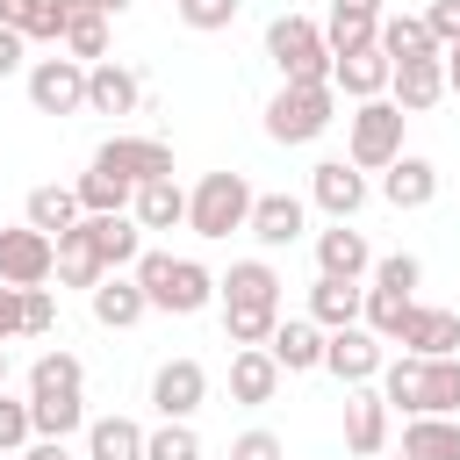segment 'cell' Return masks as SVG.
Wrapping results in <instances>:
<instances>
[{
	"label": "cell",
	"instance_id": "6da1fadb",
	"mask_svg": "<svg viewBox=\"0 0 460 460\" xmlns=\"http://www.w3.org/2000/svg\"><path fill=\"white\" fill-rule=\"evenodd\" d=\"M381 395L388 410H410V417H453L460 410V359H388L381 367Z\"/></svg>",
	"mask_w": 460,
	"mask_h": 460
},
{
	"label": "cell",
	"instance_id": "7a4b0ae2",
	"mask_svg": "<svg viewBox=\"0 0 460 460\" xmlns=\"http://www.w3.org/2000/svg\"><path fill=\"white\" fill-rule=\"evenodd\" d=\"M129 273H137L144 302H151V309H165V316H194V309H208V302H216V288H223L201 259H172V252H144Z\"/></svg>",
	"mask_w": 460,
	"mask_h": 460
},
{
	"label": "cell",
	"instance_id": "3957f363",
	"mask_svg": "<svg viewBox=\"0 0 460 460\" xmlns=\"http://www.w3.org/2000/svg\"><path fill=\"white\" fill-rule=\"evenodd\" d=\"M266 58L280 65V86H331V43L309 14H273L266 22Z\"/></svg>",
	"mask_w": 460,
	"mask_h": 460
},
{
	"label": "cell",
	"instance_id": "277c9868",
	"mask_svg": "<svg viewBox=\"0 0 460 460\" xmlns=\"http://www.w3.org/2000/svg\"><path fill=\"white\" fill-rule=\"evenodd\" d=\"M252 201H259V194H252L244 172H201V187L187 194V230L216 244V237H230V230L252 223Z\"/></svg>",
	"mask_w": 460,
	"mask_h": 460
},
{
	"label": "cell",
	"instance_id": "5b68a950",
	"mask_svg": "<svg viewBox=\"0 0 460 460\" xmlns=\"http://www.w3.org/2000/svg\"><path fill=\"white\" fill-rule=\"evenodd\" d=\"M402 108L395 101H359L352 115H345V158L359 165V172H388L395 158H402Z\"/></svg>",
	"mask_w": 460,
	"mask_h": 460
},
{
	"label": "cell",
	"instance_id": "8992f818",
	"mask_svg": "<svg viewBox=\"0 0 460 460\" xmlns=\"http://www.w3.org/2000/svg\"><path fill=\"white\" fill-rule=\"evenodd\" d=\"M338 115V86H280L266 101V137L273 144H316Z\"/></svg>",
	"mask_w": 460,
	"mask_h": 460
},
{
	"label": "cell",
	"instance_id": "52a82bcc",
	"mask_svg": "<svg viewBox=\"0 0 460 460\" xmlns=\"http://www.w3.org/2000/svg\"><path fill=\"white\" fill-rule=\"evenodd\" d=\"M93 165L129 180V187H151V180H172V144H158V137H108L93 151Z\"/></svg>",
	"mask_w": 460,
	"mask_h": 460
},
{
	"label": "cell",
	"instance_id": "ba28073f",
	"mask_svg": "<svg viewBox=\"0 0 460 460\" xmlns=\"http://www.w3.org/2000/svg\"><path fill=\"white\" fill-rule=\"evenodd\" d=\"M58 273V237L43 230H0V288H43Z\"/></svg>",
	"mask_w": 460,
	"mask_h": 460
},
{
	"label": "cell",
	"instance_id": "9c48e42d",
	"mask_svg": "<svg viewBox=\"0 0 460 460\" xmlns=\"http://www.w3.org/2000/svg\"><path fill=\"white\" fill-rule=\"evenodd\" d=\"M29 101H36V115H79L86 108V65L79 58H36L29 65Z\"/></svg>",
	"mask_w": 460,
	"mask_h": 460
},
{
	"label": "cell",
	"instance_id": "30bf717a",
	"mask_svg": "<svg viewBox=\"0 0 460 460\" xmlns=\"http://www.w3.org/2000/svg\"><path fill=\"white\" fill-rule=\"evenodd\" d=\"M323 367H331L345 388H367V381H381V367H388V345H381L367 323H345V331H331V345H323Z\"/></svg>",
	"mask_w": 460,
	"mask_h": 460
},
{
	"label": "cell",
	"instance_id": "8fae6325",
	"mask_svg": "<svg viewBox=\"0 0 460 460\" xmlns=\"http://www.w3.org/2000/svg\"><path fill=\"white\" fill-rule=\"evenodd\" d=\"M201 402H208V374H201V359H165V367L151 374V410H158L165 424H187Z\"/></svg>",
	"mask_w": 460,
	"mask_h": 460
},
{
	"label": "cell",
	"instance_id": "7c38bea8",
	"mask_svg": "<svg viewBox=\"0 0 460 460\" xmlns=\"http://www.w3.org/2000/svg\"><path fill=\"white\" fill-rule=\"evenodd\" d=\"M309 201H316L331 223H352V216L367 208V172H359L352 158H323V165L309 172Z\"/></svg>",
	"mask_w": 460,
	"mask_h": 460
},
{
	"label": "cell",
	"instance_id": "4fadbf2b",
	"mask_svg": "<svg viewBox=\"0 0 460 460\" xmlns=\"http://www.w3.org/2000/svg\"><path fill=\"white\" fill-rule=\"evenodd\" d=\"M388 79H395V65H388V50H381V43L338 50V65H331V86H338L345 101H381V93H388Z\"/></svg>",
	"mask_w": 460,
	"mask_h": 460
},
{
	"label": "cell",
	"instance_id": "5bb4252c",
	"mask_svg": "<svg viewBox=\"0 0 460 460\" xmlns=\"http://www.w3.org/2000/svg\"><path fill=\"white\" fill-rule=\"evenodd\" d=\"M395 345H410L417 359H460V309L417 302V309L402 316V338H395Z\"/></svg>",
	"mask_w": 460,
	"mask_h": 460
},
{
	"label": "cell",
	"instance_id": "9a60e30c",
	"mask_svg": "<svg viewBox=\"0 0 460 460\" xmlns=\"http://www.w3.org/2000/svg\"><path fill=\"white\" fill-rule=\"evenodd\" d=\"M216 295H223V309H266V316H280V273L266 259H237Z\"/></svg>",
	"mask_w": 460,
	"mask_h": 460
},
{
	"label": "cell",
	"instance_id": "2e32d148",
	"mask_svg": "<svg viewBox=\"0 0 460 460\" xmlns=\"http://www.w3.org/2000/svg\"><path fill=\"white\" fill-rule=\"evenodd\" d=\"M323 345H331V331L316 323V316H280V331H273V359H280V374H316L323 367Z\"/></svg>",
	"mask_w": 460,
	"mask_h": 460
},
{
	"label": "cell",
	"instance_id": "e0dca14e",
	"mask_svg": "<svg viewBox=\"0 0 460 460\" xmlns=\"http://www.w3.org/2000/svg\"><path fill=\"white\" fill-rule=\"evenodd\" d=\"M388 101H395L402 115H424V108H438V101H446V58H410V65H395V79H388Z\"/></svg>",
	"mask_w": 460,
	"mask_h": 460
},
{
	"label": "cell",
	"instance_id": "ac0fdd59",
	"mask_svg": "<svg viewBox=\"0 0 460 460\" xmlns=\"http://www.w3.org/2000/svg\"><path fill=\"white\" fill-rule=\"evenodd\" d=\"M137 101H144V79L129 65H115V58L86 65V115H129Z\"/></svg>",
	"mask_w": 460,
	"mask_h": 460
},
{
	"label": "cell",
	"instance_id": "d6986e66",
	"mask_svg": "<svg viewBox=\"0 0 460 460\" xmlns=\"http://www.w3.org/2000/svg\"><path fill=\"white\" fill-rule=\"evenodd\" d=\"M316 273L359 280V273H374V244H367L352 223H331V230H316Z\"/></svg>",
	"mask_w": 460,
	"mask_h": 460
},
{
	"label": "cell",
	"instance_id": "ffe728a7",
	"mask_svg": "<svg viewBox=\"0 0 460 460\" xmlns=\"http://www.w3.org/2000/svg\"><path fill=\"white\" fill-rule=\"evenodd\" d=\"M273 395H280V359H273L266 345H244V352H230V402L259 410V402H273Z\"/></svg>",
	"mask_w": 460,
	"mask_h": 460
},
{
	"label": "cell",
	"instance_id": "44dd1931",
	"mask_svg": "<svg viewBox=\"0 0 460 460\" xmlns=\"http://www.w3.org/2000/svg\"><path fill=\"white\" fill-rule=\"evenodd\" d=\"M345 446H352L359 460H374V453L388 446V395H381V388H352V395H345Z\"/></svg>",
	"mask_w": 460,
	"mask_h": 460
},
{
	"label": "cell",
	"instance_id": "7402d4cb",
	"mask_svg": "<svg viewBox=\"0 0 460 460\" xmlns=\"http://www.w3.org/2000/svg\"><path fill=\"white\" fill-rule=\"evenodd\" d=\"M244 230H252V237H259L266 252H280V244H295V237L309 230V208H302L295 194H259V201H252V223H244Z\"/></svg>",
	"mask_w": 460,
	"mask_h": 460
},
{
	"label": "cell",
	"instance_id": "603a6c76",
	"mask_svg": "<svg viewBox=\"0 0 460 460\" xmlns=\"http://www.w3.org/2000/svg\"><path fill=\"white\" fill-rule=\"evenodd\" d=\"M381 194H388V208H431V194H438V165L417 158V151H402V158L381 172Z\"/></svg>",
	"mask_w": 460,
	"mask_h": 460
},
{
	"label": "cell",
	"instance_id": "cb8c5ba5",
	"mask_svg": "<svg viewBox=\"0 0 460 460\" xmlns=\"http://www.w3.org/2000/svg\"><path fill=\"white\" fill-rule=\"evenodd\" d=\"M374 36H381V0H331V14H323L331 58H338V50H359V43H374Z\"/></svg>",
	"mask_w": 460,
	"mask_h": 460
},
{
	"label": "cell",
	"instance_id": "d4e9b609",
	"mask_svg": "<svg viewBox=\"0 0 460 460\" xmlns=\"http://www.w3.org/2000/svg\"><path fill=\"white\" fill-rule=\"evenodd\" d=\"M58 280H65V288H86V295L108 280V259L93 252V237H86V216H79V223L58 237Z\"/></svg>",
	"mask_w": 460,
	"mask_h": 460
},
{
	"label": "cell",
	"instance_id": "484cf974",
	"mask_svg": "<svg viewBox=\"0 0 460 460\" xmlns=\"http://www.w3.org/2000/svg\"><path fill=\"white\" fill-rule=\"evenodd\" d=\"M86 237H93V252L108 259V273L144 259V223H137V216H86Z\"/></svg>",
	"mask_w": 460,
	"mask_h": 460
},
{
	"label": "cell",
	"instance_id": "4316f807",
	"mask_svg": "<svg viewBox=\"0 0 460 460\" xmlns=\"http://www.w3.org/2000/svg\"><path fill=\"white\" fill-rule=\"evenodd\" d=\"M86 302H93V323H108V331H129V323L151 309V302H144V288H137V273H108Z\"/></svg>",
	"mask_w": 460,
	"mask_h": 460
},
{
	"label": "cell",
	"instance_id": "83f0119b",
	"mask_svg": "<svg viewBox=\"0 0 460 460\" xmlns=\"http://www.w3.org/2000/svg\"><path fill=\"white\" fill-rule=\"evenodd\" d=\"M359 309H367V288H359V280H331V273H316V288H309V316H316L323 331L359 323Z\"/></svg>",
	"mask_w": 460,
	"mask_h": 460
},
{
	"label": "cell",
	"instance_id": "f1b7e54d",
	"mask_svg": "<svg viewBox=\"0 0 460 460\" xmlns=\"http://www.w3.org/2000/svg\"><path fill=\"white\" fill-rule=\"evenodd\" d=\"M374 43L388 50V65H410V58H446V50L431 43L424 14H381V36H374Z\"/></svg>",
	"mask_w": 460,
	"mask_h": 460
},
{
	"label": "cell",
	"instance_id": "f546056e",
	"mask_svg": "<svg viewBox=\"0 0 460 460\" xmlns=\"http://www.w3.org/2000/svg\"><path fill=\"white\" fill-rule=\"evenodd\" d=\"M144 424H129V417H93L86 424V460H144Z\"/></svg>",
	"mask_w": 460,
	"mask_h": 460
},
{
	"label": "cell",
	"instance_id": "4dcf8cb0",
	"mask_svg": "<svg viewBox=\"0 0 460 460\" xmlns=\"http://www.w3.org/2000/svg\"><path fill=\"white\" fill-rule=\"evenodd\" d=\"M402 453L410 460H460V417H410Z\"/></svg>",
	"mask_w": 460,
	"mask_h": 460
},
{
	"label": "cell",
	"instance_id": "1f68e13d",
	"mask_svg": "<svg viewBox=\"0 0 460 460\" xmlns=\"http://www.w3.org/2000/svg\"><path fill=\"white\" fill-rule=\"evenodd\" d=\"M72 194H79L86 216H129V201H137V187L115 180V172H101V165H86V172L72 180Z\"/></svg>",
	"mask_w": 460,
	"mask_h": 460
},
{
	"label": "cell",
	"instance_id": "d6a6232c",
	"mask_svg": "<svg viewBox=\"0 0 460 460\" xmlns=\"http://www.w3.org/2000/svg\"><path fill=\"white\" fill-rule=\"evenodd\" d=\"M79 216H86V208H79V194H72V187H29V230L65 237Z\"/></svg>",
	"mask_w": 460,
	"mask_h": 460
},
{
	"label": "cell",
	"instance_id": "836d02e7",
	"mask_svg": "<svg viewBox=\"0 0 460 460\" xmlns=\"http://www.w3.org/2000/svg\"><path fill=\"white\" fill-rule=\"evenodd\" d=\"M129 216H137L144 230H172V223H187V194H180V180H151V187H137Z\"/></svg>",
	"mask_w": 460,
	"mask_h": 460
},
{
	"label": "cell",
	"instance_id": "e575fe53",
	"mask_svg": "<svg viewBox=\"0 0 460 460\" xmlns=\"http://www.w3.org/2000/svg\"><path fill=\"white\" fill-rule=\"evenodd\" d=\"M410 309H417V295H395V288H367V309H359V323H367L381 345H395Z\"/></svg>",
	"mask_w": 460,
	"mask_h": 460
},
{
	"label": "cell",
	"instance_id": "d590c367",
	"mask_svg": "<svg viewBox=\"0 0 460 460\" xmlns=\"http://www.w3.org/2000/svg\"><path fill=\"white\" fill-rule=\"evenodd\" d=\"M79 388H86L79 352H43V359L29 367V395H79Z\"/></svg>",
	"mask_w": 460,
	"mask_h": 460
},
{
	"label": "cell",
	"instance_id": "8d00e7d4",
	"mask_svg": "<svg viewBox=\"0 0 460 460\" xmlns=\"http://www.w3.org/2000/svg\"><path fill=\"white\" fill-rule=\"evenodd\" d=\"M0 29H22L29 43H65V22L50 14V0H0Z\"/></svg>",
	"mask_w": 460,
	"mask_h": 460
},
{
	"label": "cell",
	"instance_id": "74e56055",
	"mask_svg": "<svg viewBox=\"0 0 460 460\" xmlns=\"http://www.w3.org/2000/svg\"><path fill=\"white\" fill-rule=\"evenodd\" d=\"M29 417H36V438H72L86 424V402L79 395H29Z\"/></svg>",
	"mask_w": 460,
	"mask_h": 460
},
{
	"label": "cell",
	"instance_id": "f35d334b",
	"mask_svg": "<svg viewBox=\"0 0 460 460\" xmlns=\"http://www.w3.org/2000/svg\"><path fill=\"white\" fill-rule=\"evenodd\" d=\"M65 58L101 65V58H108V14H79V22L65 29Z\"/></svg>",
	"mask_w": 460,
	"mask_h": 460
},
{
	"label": "cell",
	"instance_id": "ab89813d",
	"mask_svg": "<svg viewBox=\"0 0 460 460\" xmlns=\"http://www.w3.org/2000/svg\"><path fill=\"white\" fill-rule=\"evenodd\" d=\"M144 460H201V438H194V424H158V431L144 438Z\"/></svg>",
	"mask_w": 460,
	"mask_h": 460
},
{
	"label": "cell",
	"instance_id": "60d3db41",
	"mask_svg": "<svg viewBox=\"0 0 460 460\" xmlns=\"http://www.w3.org/2000/svg\"><path fill=\"white\" fill-rule=\"evenodd\" d=\"M22 446H36V417H29V402L0 395V460H7V453H22Z\"/></svg>",
	"mask_w": 460,
	"mask_h": 460
},
{
	"label": "cell",
	"instance_id": "b9f144b4",
	"mask_svg": "<svg viewBox=\"0 0 460 460\" xmlns=\"http://www.w3.org/2000/svg\"><path fill=\"white\" fill-rule=\"evenodd\" d=\"M417 280H424V266H417L410 252H388V259H374V288H395V295H417Z\"/></svg>",
	"mask_w": 460,
	"mask_h": 460
},
{
	"label": "cell",
	"instance_id": "7bdbcfd3",
	"mask_svg": "<svg viewBox=\"0 0 460 460\" xmlns=\"http://www.w3.org/2000/svg\"><path fill=\"white\" fill-rule=\"evenodd\" d=\"M22 331H29V338H50V331H58V302H50V288H22Z\"/></svg>",
	"mask_w": 460,
	"mask_h": 460
},
{
	"label": "cell",
	"instance_id": "ee69618b",
	"mask_svg": "<svg viewBox=\"0 0 460 460\" xmlns=\"http://www.w3.org/2000/svg\"><path fill=\"white\" fill-rule=\"evenodd\" d=\"M180 22L201 29V36H208V29H230V22H237V0H180Z\"/></svg>",
	"mask_w": 460,
	"mask_h": 460
},
{
	"label": "cell",
	"instance_id": "f6af8a7d",
	"mask_svg": "<svg viewBox=\"0 0 460 460\" xmlns=\"http://www.w3.org/2000/svg\"><path fill=\"white\" fill-rule=\"evenodd\" d=\"M424 29H431L438 50H453V43H460V0H431V7H424Z\"/></svg>",
	"mask_w": 460,
	"mask_h": 460
},
{
	"label": "cell",
	"instance_id": "bcb514c9",
	"mask_svg": "<svg viewBox=\"0 0 460 460\" xmlns=\"http://www.w3.org/2000/svg\"><path fill=\"white\" fill-rule=\"evenodd\" d=\"M230 460H288V446L273 431H237L230 438Z\"/></svg>",
	"mask_w": 460,
	"mask_h": 460
},
{
	"label": "cell",
	"instance_id": "7dc6e473",
	"mask_svg": "<svg viewBox=\"0 0 460 460\" xmlns=\"http://www.w3.org/2000/svg\"><path fill=\"white\" fill-rule=\"evenodd\" d=\"M22 50H29V36H22V29H0V79L22 72Z\"/></svg>",
	"mask_w": 460,
	"mask_h": 460
},
{
	"label": "cell",
	"instance_id": "c3c4849f",
	"mask_svg": "<svg viewBox=\"0 0 460 460\" xmlns=\"http://www.w3.org/2000/svg\"><path fill=\"white\" fill-rule=\"evenodd\" d=\"M22 338V288H0V345Z\"/></svg>",
	"mask_w": 460,
	"mask_h": 460
},
{
	"label": "cell",
	"instance_id": "681fc988",
	"mask_svg": "<svg viewBox=\"0 0 460 460\" xmlns=\"http://www.w3.org/2000/svg\"><path fill=\"white\" fill-rule=\"evenodd\" d=\"M14 460H72V453H65V438H36V446H22Z\"/></svg>",
	"mask_w": 460,
	"mask_h": 460
},
{
	"label": "cell",
	"instance_id": "f907efd6",
	"mask_svg": "<svg viewBox=\"0 0 460 460\" xmlns=\"http://www.w3.org/2000/svg\"><path fill=\"white\" fill-rule=\"evenodd\" d=\"M50 14H58V22H65V29H72V22H79V14H101V7H93V0H50Z\"/></svg>",
	"mask_w": 460,
	"mask_h": 460
},
{
	"label": "cell",
	"instance_id": "816d5d0a",
	"mask_svg": "<svg viewBox=\"0 0 460 460\" xmlns=\"http://www.w3.org/2000/svg\"><path fill=\"white\" fill-rule=\"evenodd\" d=\"M446 93H460V43L446 50Z\"/></svg>",
	"mask_w": 460,
	"mask_h": 460
},
{
	"label": "cell",
	"instance_id": "f5cc1de1",
	"mask_svg": "<svg viewBox=\"0 0 460 460\" xmlns=\"http://www.w3.org/2000/svg\"><path fill=\"white\" fill-rule=\"evenodd\" d=\"M93 7H101V14H122V7H129V0H93Z\"/></svg>",
	"mask_w": 460,
	"mask_h": 460
},
{
	"label": "cell",
	"instance_id": "db71d44e",
	"mask_svg": "<svg viewBox=\"0 0 460 460\" xmlns=\"http://www.w3.org/2000/svg\"><path fill=\"white\" fill-rule=\"evenodd\" d=\"M0 381H7V352H0Z\"/></svg>",
	"mask_w": 460,
	"mask_h": 460
},
{
	"label": "cell",
	"instance_id": "11a10c76",
	"mask_svg": "<svg viewBox=\"0 0 460 460\" xmlns=\"http://www.w3.org/2000/svg\"><path fill=\"white\" fill-rule=\"evenodd\" d=\"M172 7H180V0H172Z\"/></svg>",
	"mask_w": 460,
	"mask_h": 460
},
{
	"label": "cell",
	"instance_id": "9f6ffc18",
	"mask_svg": "<svg viewBox=\"0 0 460 460\" xmlns=\"http://www.w3.org/2000/svg\"><path fill=\"white\" fill-rule=\"evenodd\" d=\"M402 460H410V453H402Z\"/></svg>",
	"mask_w": 460,
	"mask_h": 460
}]
</instances>
